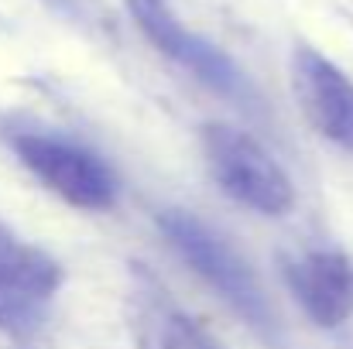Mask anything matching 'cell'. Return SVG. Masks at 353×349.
I'll list each match as a JSON object with an SVG mask.
<instances>
[{
  "instance_id": "1",
  "label": "cell",
  "mask_w": 353,
  "mask_h": 349,
  "mask_svg": "<svg viewBox=\"0 0 353 349\" xmlns=\"http://www.w3.org/2000/svg\"><path fill=\"white\" fill-rule=\"evenodd\" d=\"M203 158L213 182L240 206L261 216H285L295 206V185L271 151L230 123L203 127Z\"/></svg>"
},
{
  "instance_id": "2",
  "label": "cell",
  "mask_w": 353,
  "mask_h": 349,
  "mask_svg": "<svg viewBox=\"0 0 353 349\" xmlns=\"http://www.w3.org/2000/svg\"><path fill=\"white\" fill-rule=\"evenodd\" d=\"M158 226L165 233V240L179 250V257L234 308L247 322L264 326L268 322V298L264 288L257 284L254 271L247 267V260L236 253L234 246L213 233L206 223L185 216V213H165L158 220Z\"/></svg>"
},
{
  "instance_id": "3",
  "label": "cell",
  "mask_w": 353,
  "mask_h": 349,
  "mask_svg": "<svg viewBox=\"0 0 353 349\" xmlns=\"http://www.w3.org/2000/svg\"><path fill=\"white\" fill-rule=\"evenodd\" d=\"M14 151L21 165L59 199H65L76 209L97 213L110 209L117 199V182L110 168L86 147L45 137V134H17Z\"/></svg>"
},
{
  "instance_id": "4",
  "label": "cell",
  "mask_w": 353,
  "mask_h": 349,
  "mask_svg": "<svg viewBox=\"0 0 353 349\" xmlns=\"http://www.w3.org/2000/svg\"><path fill=\"white\" fill-rule=\"evenodd\" d=\"M292 86L309 123L353 158V79L316 48L302 45L292 55Z\"/></svg>"
},
{
  "instance_id": "5",
  "label": "cell",
  "mask_w": 353,
  "mask_h": 349,
  "mask_svg": "<svg viewBox=\"0 0 353 349\" xmlns=\"http://www.w3.org/2000/svg\"><path fill=\"white\" fill-rule=\"evenodd\" d=\"M127 10L134 17V24L144 31V38L168 55L172 62L185 65L192 76H199L203 83H210L220 93H236L240 89V72L236 65L210 41H203L199 34H192L179 14L168 7V0H127Z\"/></svg>"
},
{
  "instance_id": "6",
  "label": "cell",
  "mask_w": 353,
  "mask_h": 349,
  "mask_svg": "<svg viewBox=\"0 0 353 349\" xmlns=\"http://www.w3.org/2000/svg\"><path fill=\"white\" fill-rule=\"evenodd\" d=\"M59 267L41 250L0 233V329H31L59 288Z\"/></svg>"
},
{
  "instance_id": "7",
  "label": "cell",
  "mask_w": 353,
  "mask_h": 349,
  "mask_svg": "<svg viewBox=\"0 0 353 349\" xmlns=\"http://www.w3.org/2000/svg\"><path fill=\"white\" fill-rule=\"evenodd\" d=\"M288 284L302 312L323 326H343L353 315V264L340 250H309L288 264Z\"/></svg>"
},
{
  "instance_id": "8",
  "label": "cell",
  "mask_w": 353,
  "mask_h": 349,
  "mask_svg": "<svg viewBox=\"0 0 353 349\" xmlns=\"http://www.w3.org/2000/svg\"><path fill=\"white\" fill-rule=\"evenodd\" d=\"M141 346L144 349H220L213 336L175 305H148L141 315Z\"/></svg>"
}]
</instances>
